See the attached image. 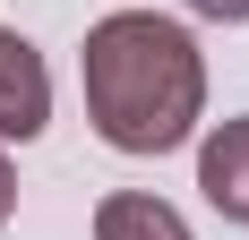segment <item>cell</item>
I'll list each match as a JSON object with an SVG mask.
<instances>
[{"mask_svg":"<svg viewBox=\"0 0 249 240\" xmlns=\"http://www.w3.org/2000/svg\"><path fill=\"white\" fill-rule=\"evenodd\" d=\"M77 86L112 154H172L206 120V51L163 9H112L77 43Z\"/></svg>","mask_w":249,"mask_h":240,"instance_id":"1","label":"cell"},{"mask_svg":"<svg viewBox=\"0 0 249 240\" xmlns=\"http://www.w3.org/2000/svg\"><path fill=\"white\" fill-rule=\"evenodd\" d=\"M198 197H206L224 223L249 232V112L215 120V129L198 137Z\"/></svg>","mask_w":249,"mask_h":240,"instance_id":"3","label":"cell"},{"mask_svg":"<svg viewBox=\"0 0 249 240\" xmlns=\"http://www.w3.org/2000/svg\"><path fill=\"white\" fill-rule=\"evenodd\" d=\"M18 215V163H9V146H0V223Z\"/></svg>","mask_w":249,"mask_h":240,"instance_id":"6","label":"cell"},{"mask_svg":"<svg viewBox=\"0 0 249 240\" xmlns=\"http://www.w3.org/2000/svg\"><path fill=\"white\" fill-rule=\"evenodd\" d=\"M189 17H206V26H249V0H180Z\"/></svg>","mask_w":249,"mask_h":240,"instance_id":"5","label":"cell"},{"mask_svg":"<svg viewBox=\"0 0 249 240\" xmlns=\"http://www.w3.org/2000/svg\"><path fill=\"white\" fill-rule=\"evenodd\" d=\"M52 129V69H43V51L26 43V34H9L0 26V146L9 137H43Z\"/></svg>","mask_w":249,"mask_h":240,"instance_id":"2","label":"cell"},{"mask_svg":"<svg viewBox=\"0 0 249 240\" xmlns=\"http://www.w3.org/2000/svg\"><path fill=\"white\" fill-rule=\"evenodd\" d=\"M95 240H198L189 232V215H180L172 197H155V189H112L95 206Z\"/></svg>","mask_w":249,"mask_h":240,"instance_id":"4","label":"cell"}]
</instances>
